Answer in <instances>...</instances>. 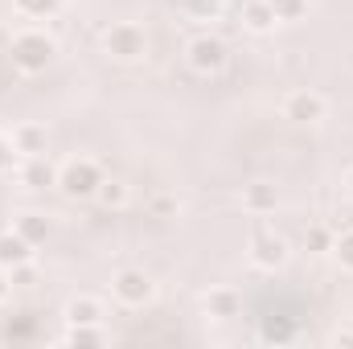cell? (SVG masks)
Returning <instances> with one entry per match:
<instances>
[{"mask_svg": "<svg viewBox=\"0 0 353 349\" xmlns=\"http://www.w3.org/2000/svg\"><path fill=\"white\" fill-rule=\"evenodd\" d=\"M54 58H58V41H54V33H46L41 25H25V29H17L12 41H8V62H12V70L25 74V79L46 74V70L54 66Z\"/></svg>", "mask_w": 353, "mask_h": 349, "instance_id": "1", "label": "cell"}, {"mask_svg": "<svg viewBox=\"0 0 353 349\" xmlns=\"http://www.w3.org/2000/svg\"><path fill=\"white\" fill-rule=\"evenodd\" d=\"M103 54L119 66H136L148 58V29L140 21H115L103 29Z\"/></svg>", "mask_w": 353, "mask_h": 349, "instance_id": "2", "label": "cell"}, {"mask_svg": "<svg viewBox=\"0 0 353 349\" xmlns=\"http://www.w3.org/2000/svg\"><path fill=\"white\" fill-rule=\"evenodd\" d=\"M103 181H107V173H103V165H99L94 157H83V152H79V157L58 161V189H62L70 201H90Z\"/></svg>", "mask_w": 353, "mask_h": 349, "instance_id": "3", "label": "cell"}, {"mask_svg": "<svg viewBox=\"0 0 353 349\" xmlns=\"http://www.w3.org/2000/svg\"><path fill=\"white\" fill-rule=\"evenodd\" d=\"M247 263L255 271H263V275H275V271H283L292 263V243L283 235L267 230V226H255L251 239H247Z\"/></svg>", "mask_w": 353, "mask_h": 349, "instance_id": "4", "label": "cell"}, {"mask_svg": "<svg viewBox=\"0 0 353 349\" xmlns=\"http://www.w3.org/2000/svg\"><path fill=\"white\" fill-rule=\"evenodd\" d=\"M226 62H230V50H226V41H222L218 33H193V37L185 41V66H189L193 74L218 79V74L226 70Z\"/></svg>", "mask_w": 353, "mask_h": 349, "instance_id": "5", "label": "cell"}, {"mask_svg": "<svg viewBox=\"0 0 353 349\" xmlns=\"http://www.w3.org/2000/svg\"><path fill=\"white\" fill-rule=\"evenodd\" d=\"M111 300L119 308H148L157 300V279L144 267H119L111 275Z\"/></svg>", "mask_w": 353, "mask_h": 349, "instance_id": "6", "label": "cell"}, {"mask_svg": "<svg viewBox=\"0 0 353 349\" xmlns=\"http://www.w3.org/2000/svg\"><path fill=\"white\" fill-rule=\"evenodd\" d=\"M279 115L296 128H316V123L329 119V99L312 87H296L279 99Z\"/></svg>", "mask_w": 353, "mask_h": 349, "instance_id": "7", "label": "cell"}, {"mask_svg": "<svg viewBox=\"0 0 353 349\" xmlns=\"http://www.w3.org/2000/svg\"><path fill=\"white\" fill-rule=\"evenodd\" d=\"M201 312H205V321H234V317H243V292L230 283H218L201 296Z\"/></svg>", "mask_w": 353, "mask_h": 349, "instance_id": "8", "label": "cell"}, {"mask_svg": "<svg viewBox=\"0 0 353 349\" xmlns=\"http://www.w3.org/2000/svg\"><path fill=\"white\" fill-rule=\"evenodd\" d=\"M8 140H12V152H17V161H29V157H46L50 152V132H46V123H12V132H8Z\"/></svg>", "mask_w": 353, "mask_h": 349, "instance_id": "9", "label": "cell"}, {"mask_svg": "<svg viewBox=\"0 0 353 349\" xmlns=\"http://www.w3.org/2000/svg\"><path fill=\"white\" fill-rule=\"evenodd\" d=\"M107 317H111V312H107V300H99V296H90V292L70 296L66 308H62V321H66V325H103Z\"/></svg>", "mask_w": 353, "mask_h": 349, "instance_id": "10", "label": "cell"}, {"mask_svg": "<svg viewBox=\"0 0 353 349\" xmlns=\"http://www.w3.org/2000/svg\"><path fill=\"white\" fill-rule=\"evenodd\" d=\"M17 181L25 189H58V165L50 161V152L46 157H29V161L17 165Z\"/></svg>", "mask_w": 353, "mask_h": 349, "instance_id": "11", "label": "cell"}, {"mask_svg": "<svg viewBox=\"0 0 353 349\" xmlns=\"http://www.w3.org/2000/svg\"><path fill=\"white\" fill-rule=\"evenodd\" d=\"M12 230L21 239H29L33 247H41L50 235H54V222L41 214V210H12Z\"/></svg>", "mask_w": 353, "mask_h": 349, "instance_id": "12", "label": "cell"}, {"mask_svg": "<svg viewBox=\"0 0 353 349\" xmlns=\"http://www.w3.org/2000/svg\"><path fill=\"white\" fill-rule=\"evenodd\" d=\"M275 206H279V189H275L271 181H251V185H243V210H247L251 218L275 214Z\"/></svg>", "mask_w": 353, "mask_h": 349, "instance_id": "13", "label": "cell"}, {"mask_svg": "<svg viewBox=\"0 0 353 349\" xmlns=\"http://www.w3.org/2000/svg\"><path fill=\"white\" fill-rule=\"evenodd\" d=\"M33 259H37V247H33L29 239H21L12 226L0 230V267H4V271H12V267H21V263H33Z\"/></svg>", "mask_w": 353, "mask_h": 349, "instance_id": "14", "label": "cell"}, {"mask_svg": "<svg viewBox=\"0 0 353 349\" xmlns=\"http://www.w3.org/2000/svg\"><path fill=\"white\" fill-rule=\"evenodd\" d=\"M239 21H243V29H247V33H255V37L275 33V25H279L267 0H243V12H239Z\"/></svg>", "mask_w": 353, "mask_h": 349, "instance_id": "15", "label": "cell"}, {"mask_svg": "<svg viewBox=\"0 0 353 349\" xmlns=\"http://www.w3.org/2000/svg\"><path fill=\"white\" fill-rule=\"evenodd\" d=\"M62 4H66V0H12V12H17L21 21L37 25V21H54V17L62 12Z\"/></svg>", "mask_w": 353, "mask_h": 349, "instance_id": "16", "label": "cell"}, {"mask_svg": "<svg viewBox=\"0 0 353 349\" xmlns=\"http://www.w3.org/2000/svg\"><path fill=\"white\" fill-rule=\"evenodd\" d=\"M62 346L99 349V346H107V329L103 325H66L62 329Z\"/></svg>", "mask_w": 353, "mask_h": 349, "instance_id": "17", "label": "cell"}, {"mask_svg": "<svg viewBox=\"0 0 353 349\" xmlns=\"http://www.w3.org/2000/svg\"><path fill=\"white\" fill-rule=\"evenodd\" d=\"M128 197H132V189H128L119 177H107V181L99 185V193H94V201H99V206H107V210H123V206H128Z\"/></svg>", "mask_w": 353, "mask_h": 349, "instance_id": "18", "label": "cell"}, {"mask_svg": "<svg viewBox=\"0 0 353 349\" xmlns=\"http://www.w3.org/2000/svg\"><path fill=\"white\" fill-rule=\"evenodd\" d=\"M267 4H271V12H275L279 25H300L312 12V0H267Z\"/></svg>", "mask_w": 353, "mask_h": 349, "instance_id": "19", "label": "cell"}, {"mask_svg": "<svg viewBox=\"0 0 353 349\" xmlns=\"http://www.w3.org/2000/svg\"><path fill=\"white\" fill-rule=\"evenodd\" d=\"M176 4L189 21H218L226 8V0H176Z\"/></svg>", "mask_w": 353, "mask_h": 349, "instance_id": "20", "label": "cell"}, {"mask_svg": "<svg viewBox=\"0 0 353 349\" xmlns=\"http://www.w3.org/2000/svg\"><path fill=\"white\" fill-rule=\"evenodd\" d=\"M333 239H337V235H333L325 222H312V226L304 230V247H308L312 255H329V251H333Z\"/></svg>", "mask_w": 353, "mask_h": 349, "instance_id": "21", "label": "cell"}, {"mask_svg": "<svg viewBox=\"0 0 353 349\" xmlns=\"http://www.w3.org/2000/svg\"><path fill=\"white\" fill-rule=\"evenodd\" d=\"M296 337V329L288 325V321H279V317H263V329H259V341H275V346H288Z\"/></svg>", "mask_w": 353, "mask_h": 349, "instance_id": "22", "label": "cell"}, {"mask_svg": "<svg viewBox=\"0 0 353 349\" xmlns=\"http://www.w3.org/2000/svg\"><path fill=\"white\" fill-rule=\"evenodd\" d=\"M329 255L341 263V271L353 275V230H341V235L333 239V251H329Z\"/></svg>", "mask_w": 353, "mask_h": 349, "instance_id": "23", "label": "cell"}, {"mask_svg": "<svg viewBox=\"0 0 353 349\" xmlns=\"http://www.w3.org/2000/svg\"><path fill=\"white\" fill-rule=\"evenodd\" d=\"M8 275H12V288H29V283L37 279V259H33V263H21V267H12Z\"/></svg>", "mask_w": 353, "mask_h": 349, "instance_id": "24", "label": "cell"}, {"mask_svg": "<svg viewBox=\"0 0 353 349\" xmlns=\"http://www.w3.org/2000/svg\"><path fill=\"white\" fill-rule=\"evenodd\" d=\"M12 161H17V152H12V140H8V132H0V177L12 169Z\"/></svg>", "mask_w": 353, "mask_h": 349, "instance_id": "25", "label": "cell"}, {"mask_svg": "<svg viewBox=\"0 0 353 349\" xmlns=\"http://www.w3.org/2000/svg\"><path fill=\"white\" fill-rule=\"evenodd\" d=\"M148 210H152L157 218H169V214H176V201H173V197H152V201H148Z\"/></svg>", "mask_w": 353, "mask_h": 349, "instance_id": "26", "label": "cell"}, {"mask_svg": "<svg viewBox=\"0 0 353 349\" xmlns=\"http://www.w3.org/2000/svg\"><path fill=\"white\" fill-rule=\"evenodd\" d=\"M329 346H337V349H353V329H337V333L329 337Z\"/></svg>", "mask_w": 353, "mask_h": 349, "instance_id": "27", "label": "cell"}, {"mask_svg": "<svg viewBox=\"0 0 353 349\" xmlns=\"http://www.w3.org/2000/svg\"><path fill=\"white\" fill-rule=\"evenodd\" d=\"M8 296H12V275H8V271L0 267V304H4Z\"/></svg>", "mask_w": 353, "mask_h": 349, "instance_id": "28", "label": "cell"}, {"mask_svg": "<svg viewBox=\"0 0 353 349\" xmlns=\"http://www.w3.org/2000/svg\"><path fill=\"white\" fill-rule=\"evenodd\" d=\"M341 189H345V197L353 201V169H345V177H341Z\"/></svg>", "mask_w": 353, "mask_h": 349, "instance_id": "29", "label": "cell"}]
</instances>
